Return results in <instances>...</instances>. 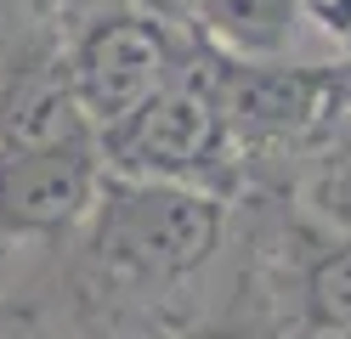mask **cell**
<instances>
[{
    "mask_svg": "<svg viewBox=\"0 0 351 339\" xmlns=\"http://www.w3.org/2000/svg\"><path fill=\"white\" fill-rule=\"evenodd\" d=\"M204 34L221 45V57L267 62L283 57L306 17V0H193Z\"/></svg>",
    "mask_w": 351,
    "mask_h": 339,
    "instance_id": "7",
    "label": "cell"
},
{
    "mask_svg": "<svg viewBox=\"0 0 351 339\" xmlns=\"http://www.w3.org/2000/svg\"><path fill=\"white\" fill-rule=\"evenodd\" d=\"M306 339H351V334H306Z\"/></svg>",
    "mask_w": 351,
    "mask_h": 339,
    "instance_id": "11",
    "label": "cell"
},
{
    "mask_svg": "<svg viewBox=\"0 0 351 339\" xmlns=\"http://www.w3.org/2000/svg\"><path fill=\"white\" fill-rule=\"evenodd\" d=\"M62 68H69V85L80 97V113L102 136L119 119H130L147 97H159L182 74V57H176L159 17L119 6L80 23L74 40L62 45Z\"/></svg>",
    "mask_w": 351,
    "mask_h": 339,
    "instance_id": "3",
    "label": "cell"
},
{
    "mask_svg": "<svg viewBox=\"0 0 351 339\" xmlns=\"http://www.w3.org/2000/svg\"><path fill=\"white\" fill-rule=\"evenodd\" d=\"M215 108L238 147H267V142H306L351 108V68H295L283 57L250 62L221 57L204 74Z\"/></svg>",
    "mask_w": 351,
    "mask_h": 339,
    "instance_id": "4",
    "label": "cell"
},
{
    "mask_svg": "<svg viewBox=\"0 0 351 339\" xmlns=\"http://www.w3.org/2000/svg\"><path fill=\"white\" fill-rule=\"evenodd\" d=\"M29 147H97V130L80 113L62 51L29 57L23 68L0 74V153Z\"/></svg>",
    "mask_w": 351,
    "mask_h": 339,
    "instance_id": "6",
    "label": "cell"
},
{
    "mask_svg": "<svg viewBox=\"0 0 351 339\" xmlns=\"http://www.w3.org/2000/svg\"><path fill=\"white\" fill-rule=\"evenodd\" d=\"M102 170L125 181H165L227 198L238 175V136L227 130L204 74H176L159 97H147L130 119L97 136Z\"/></svg>",
    "mask_w": 351,
    "mask_h": 339,
    "instance_id": "2",
    "label": "cell"
},
{
    "mask_svg": "<svg viewBox=\"0 0 351 339\" xmlns=\"http://www.w3.org/2000/svg\"><path fill=\"white\" fill-rule=\"evenodd\" d=\"M300 203L328 238L351 243V108L323 130V147L312 153L300 181Z\"/></svg>",
    "mask_w": 351,
    "mask_h": 339,
    "instance_id": "8",
    "label": "cell"
},
{
    "mask_svg": "<svg viewBox=\"0 0 351 339\" xmlns=\"http://www.w3.org/2000/svg\"><path fill=\"white\" fill-rule=\"evenodd\" d=\"M182 339H261V334H238V328H199V334H182Z\"/></svg>",
    "mask_w": 351,
    "mask_h": 339,
    "instance_id": "10",
    "label": "cell"
},
{
    "mask_svg": "<svg viewBox=\"0 0 351 339\" xmlns=\"http://www.w3.org/2000/svg\"><path fill=\"white\" fill-rule=\"evenodd\" d=\"M97 147H29L0 153V232L12 238H62L85 226L102 192Z\"/></svg>",
    "mask_w": 351,
    "mask_h": 339,
    "instance_id": "5",
    "label": "cell"
},
{
    "mask_svg": "<svg viewBox=\"0 0 351 339\" xmlns=\"http://www.w3.org/2000/svg\"><path fill=\"white\" fill-rule=\"evenodd\" d=\"M306 334H351V243L328 238V249L306 266Z\"/></svg>",
    "mask_w": 351,
    "mask_h": 339,
    "instance_id": "9",
    "label": "cell"
},
{
    "mask_svg": "<svg viewBox=\"0 0 351 339\" xmlns=\"http://www.w3.org/2000/svg\"><path fill=\"white\" fill-rule=\"evenodd\" d=\"M227 232V198L165 187V181H125L102 175V192L85 215L91 260L125 283H187L204 271Z\"/></svg>",
    "mask_w": 351,
    "mask_h": 339,
    "instance_id": "1",
    "label": "cell"
}]
</instances>
